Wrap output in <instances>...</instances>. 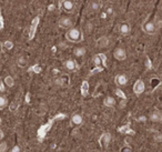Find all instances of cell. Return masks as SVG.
<instances>
[{"instance_id":"33","label":"cell","mask_w":162,"mask_h":152,"mask_svg":"<svg viewBox=\"0 0 162 152\" xmlns=\"http://www.w3.org/2000/svg\"><path fill=\"white\" fill-rule=\"evenodd\" d=\"M5 138V133H3V131L2 130H0V142L2 141V139Z\"/></svg>"},{"instance_id":"2","label":"cell","mask_w":162,"mask_h":152,"mask_svg":"<svg viewBox=\"0 0 162 152\" xmlns=\"http://www.w3.org/2000/svg\"><path fill=\"white\" fill-rule=\"evenodd\" d=\"M52 122H54V119L50 120L48 123H46V124H43V126L40 127V129H39L38 132H37L39 142H42V141H43V138L46 137V134L50 131V129H51V127H52Z\"/></svg>"},{"instance_id":"19","label":"cell","mask_w":162,"mask_h":152,"mask_svg":"<svg viewBox=\"0 0 162 152\" xmlns=\"http://www.w3.org/2000/svg\"><path fill=\"white\" fill-rule=\"evenodd\" d=\"M5 85L9 88H12L14 86V78L11 77V76H7L6 78H5Z\"/></svg>"},{"instance_id":"4","label":"cell","mask_w":162,"mask_h":152,"mask_svg":"<svg viewBox=\"0 0 162 152\" xmlns=\"http://www.w3.org/2000/svg\"><path fill=\"white\" fill-rule=\"evenodd\" d=\"M144 89H146L144 82H143L141 79L137 80L135 83V86H133V92H135L137 96H140L141 93H143Z\"/></svg>"},{"instance_id":"3","label":"cell","mask_w":162,"mask_h":152,"mask_svg":"<svg viewBox=\"0 0 162 152\" xmlns=\"http://www.w3.org/2000/svg\"><path fill=\"white\" fill-rule=\"evenodd\" d=\"M111 142V134L109 132H103L99 138V146L101 148H107Z\"/></svg>"},{"instance_id":"1","label":"cell","mask_w":162,"mask_h":152,"mask_svg":"<svg viewBox=\"0 0 162 152\" xmlns=\"http://www.w3.org/2000/svg\"><path fill=\"white\" fill-rule=\"evenodd\" d=\"M67 39L70 41V42H80L83 39V36L82 33L77 29V28H70L68 30L67 34H66Z\"/></svg>"},{"instance_id":"21","label":"cell","mask_w":162,"mask_h":152,"mask_svg":"<svg viewBox=\"0 0 162 152\" xmlns=\"http://www.w3.org/2000/svg\"><path fill=\"white\" fill-rule=\"evenodd\" d=\"M86 54V49L84 48H77L74 50V56L77 57H83Z\"/></svg>"},{"instance_id":"28","label":"cell","mask_w":162,"mask_h":152,"mask_svg":"<svg viewBox=\"0 0 162 152\" xmlns=\"http://www.w3.org/2000/svg\"><path fill=\"white\" fill-rule=\"evenodd\" d=\"M11 152H21V149L19 146H14L12 149H11Z\"/></svg>"},{"instance_id":"10","label":"cell","mask_w":162,"mask_h":152,"mask_svg":"<svg viewBox=\"0 0 162 152\" xmlns=\"http://www.w3.org/2000/svg\"><path fill=\"white\" fill-rule=\"evenodd\" d=\"M65 67H66V69L69 70V71H76V70L78 69L77 62L72 59H68L67 61L65 62Z\"/></svg>"},{"instance_id":"16","label":"cell","mask_w":162,"mask_h":152,"mask_svg":"<svg viewBox=\"0 0 162 152\" xmlns=\"http://www.w3.org/2000/svg\"><path fill=\"white\" fill-rule=\"evenodd\" d=\"M109 45V39L107 37H102L100 39L98 40V43H97V46L99 47V48H104V47H108Z\"/></svg>"},{"instance_id":"11","label":"cell","mask_w":162,"mask_h":152,"mask_svg":"<svg viewBox=\"0 0 162 152\" xmlns=\"http://www.w3.org/2000/svg\"><path fill=\"white\" fill-rule=\"evenodd\" d=\"M82 122H83V118H82L81 114L76 113V114L72 116V118H71V123H72L73 126H80V124H82Z\"/></svg>"},{"instance_id":"37","label":"cell","mask_w":162,"mask_h":152,"mask_svg":"<svg viewBox=\"0 0 162 152\" xmlns=\"http://www.w3.org/2000/svg\"><path fill=\"white\" fill-rule=\"evenodd\" d=\"M1 123H2V120H1V118H0V126H1Z\"/></svg>"},{"instance_id":"26","label":"cell","mask_w":162,"mask_h":152,"mask_svg":"<svg viewBox=\"0 0 162 152\" xmlns=\"http://www.w3.org/2000/svg\"><path fill=\"white\" fill-rule=\"evenodd\" d=\"M115 93H117V96H119V97H121L122 99H127V98H126V94H124V93L122 92L121 90H120V89H117V90H115Z\"/></svg>"},{"instance_id":"31","label":"cell","mask_w":162,"mask_h":152,"mask_svg":"<svg viewBox=\"0 0 162 152\" xmlns=\"http://www.w3.org/2000/svg\"><path fill=\"white\" fill-rule=\"evenodd\" d=\"M99 8V5L97 3V2H92L91 3V9H93V10H97Z\"/></svg>"},{"instance_id":"15","label":"cell","mask_w":162,"mask_h":152,"mask_svg":"<svg viewBox=\"0 0 162 152\" xmlns=\"http://www.w3.org/2000/svg\"><path fill=\"white\" fill-rule=\"evenodd\" d=\"M89 93V83L88 81H83L82 83H81V94L83 96V97H87Z\"/></svg>"},{"instance_id":"18","label":"cell","mask_w":162,"mask_h":152,"mask_svg":"<svg viewBox=\"0 0 162 152\" xmlns=\"http://www.w3.org/2000/svg\"><path fill=\"white\" fill-rule=\"evenodd\" d=\"M17 65L20 67V68H26L28 65V61L25 57H19L17 60Z\"/></svg>"},{"instance_id":"35","label":"cell","mask_w":162,"mask_h":152,"mask_svg":"<svg viewBox=\"0 0 162 152\" xmlns=\"http://www.w3.org/2000/svg\"><path fill=\"white\" fill-rule=\"evenodd\" d=\"M29 96H30V94H29V93H27V96H26V102H29V99H30V97H29Z\"/></svg>"},{"instance_id":"20","label":"cell","mask_w":162,"mask_h":152,"mask_svg":"<svg viewBox=\"0 0 162 152\" xmlns=\"http://www.w3.org/2000/svg\"><path fill=\"white\" fill-rule=\"evenodd\" d=\"M8 106V99L3 96H0V110L5 109Z\"/></svg>"},{"instance_id":"7","label":"cell","mask_w":162,"mask_h":152,"mask_svg":"<svg viewBox=\"0 0 162 152\" xmlns=\"http://www.w3.org/2000/svg\"><path fill=\"white\" fill-rule=\"evenodd\" d=\"M115 82L117 86L123 87L128 83V77L126 74H118L115 78Z\"/></svg>"},{"instance_id":"27","label":"cell","mask_w":162,"mask_h":152,"mask_svg":"<svg viewBox=\"0 0 162 152\" xmlns=\"http://www.w3.org/2000/svg\"><path fill=\"white\" fill-rule=\"evenodd\" d=\"M18 107H19L18 106V103H17L16 101H14V102L10 105V110H11V111H16V110L18 109Z\"/></svg>"},{"instance_id":"8","label":"cell","mask_w":162,"mask_h":152,"mask_svg":"<svg viewBox=\"0 0 162 152\" xmlns=\"http://www.w3.org/2000/svg\"><path fill=\"white\" fill-rule=\"evenodd\" d=\"M143 30H144V32L148 33V34H152V33H154V31H155L154 22H152V21H148V22H146V23L143 25Z\"/></svg>"},{"instance_id":"13","label":"cell","mask_w":162,"mask_h":152,"mask_svg":"<svg viewBox=\"0 0 162 152\" xmlns=\"http://www.w3.org/2000/svg\"><path fill=\"white\" fill-rule=\"evenodd\" d=\"M118 131L122 134H135V131L130 128V123H127L126 126L123 127H120L119 129H118Z\"/></svg>"},{"instance_id":"32","label":"cell","mask_w":162,"mask_h":152,"mask_svg":"<svg viewBox=\"0 0 162 152\" xmlns=\"http://www.w3.org/2000/svg\"><path fill=\"white\" fill-rule=\"evenodd\" d=\"M0 91H1V92L5 91V82H2L1 80H0Z\"/></svg>"},{"instance_id":"25","label":"cell","mask_w":162,"mask_h":152,"mask_svg":"<svg viewBox=\"0 0 162 152\" xmlns=\"http://www.w3.org/2000/svg\"><path fill=\"white\" fill-rule=\"evenodd\" d=\"M30 71H34V72H36V73H39V72H41V67H39V66H34L31 69H29Z\"/></svg>"},{"instance_id":"29","label":"cell","mask_w":162,"mask_h":152,"mask_svg":"<svg viewBox=\"0 0 162 152\" xmlns=\"http://www.w3.org/2000/svg\"><path fill=\"white\" fill-rule=\"evenodd\" d=\"M154 140L155 141H158V142H161L162 141V134H160V133H159V134H157V135L154 137Z\"/></svg>"},{"instance_id":"9","label":"cell","mask_w":162,"mask_h":152,"mask_svg":"<svg viewBox=\"0 0 162 152\" xmlns=\"http://www.w3.org/2000/svg\"><path fill=\"white\" fill-rule=\"evenodd\" d=\"M59 26L61 28H63V29H70L72 27V20L70 19V18H67V17L61 18L59 20Z\"/></svg>"},{"instance_id":"17","label":"cell","mask_w":162,"mask_h":152,"mask_svg":"<svg viewBox=\"0 0 162 152\" xmlns=\"http://www.w3.org/2000/svg\"><path fill=\"white\" fill-rule=\"evenodd\" d=\"M120 32L122 34H129L130 33V26H129L128 23H122L121 26H120Z\"/></svg>"},{"instance_id":"22","label":"cell","mask_w":162,"mask_h":152,"mask_svg":"<svg viewBox=\"0 0 162 152\" xmlns=\"http://www.w3.org/2000/svg\"><path fill=\"white\" fill-rule=\"evenodd\" d=\"M3 47H5L7 50H11V49L14 48V42L10 41V40H6V41L3 42Z\"/></svg>"},{"instance_id":"6","label":"cell","mask_w":162,"mask_h":152,"mask_svg":"<svg viewBox=\"0 0 162 152\" xmlns=\"http://www.w3.org/2000/svg\"><path fill=\"white\" fill-rule=\"evenodd\" d=\"M61 8H62L66 12H71L74 8V3L71 0H62V1H61Z\"/></svg>"},{"instance_id":"36","label":"cell","mask_w":162,"mask_h":152,"mask_svg":"<svg viewBox=\"0 0 162 152\" xmlns=\"http://www.w3.org/2000/svg\"><path fill=\"white\" fill-rule=\"evenodd\" d=\"M139 121H146V117H141V118L139 119Z\"/></svg>"},{"instance_id":"14","label":"cell","mask_w":162,"mask_h":152,"mask_svg":"<svg viewBox=\"0 0 162 152\" xmlns=\"http://www.w3.org/2000/svg\"><path fill=\"white\" fill-rule=\"evenodd\" d=\"M103 105L106 107H108V108H112V107L115 106V99L113 97H107L103 100Z\"/></svg>"},{"instance_id":"30","label":"cell","mask_w":162,"mask_h":152,"mask_svg":"<svg viewBox=\"0 0 162 152\" xmlns=\"http://www.w3.org/2000/svg\"><path fill=\"white\" fill-rule=\"evenodd\" d=\"M63 118H66V114H58V116H56L54 118V120H58V119H63Z\"/></svg>"},{"instance_id":"12","label":"cell","mask_w":162,"mask_h":152,"mask_svg":"<svg viewBox=\"0 0 162 152\" xmlns=\"http://www.w3.org/2000/svg\"><path fill=\"white\" fill-rule=\"evenodd\" d=\"M150 120L152 122H162V112H160V111H153L150 114Z\"/></svg>"},{"instance_id":"24","label":"cell","mask_w":162,"mask_h":152,"mask_svg":"<svg viewBox=\"0 0 162 152\" xmlns=\"http://www.w3.org/2000/svg\"><path fill=\"white\" fill-rule=\"evenodd\" d=\"M101 57H100V56H99V54H98V56H95V65L97 67H99L100 66V63H101Z\"/></svg>"},{"instance_id":"5","label":"cell","mask_w":162,"mask_h":152,"mask_svg":"<svg viewBox=\"0 0 162 152\" xmlns=\"http://www.w3.org/2000/svg\"><path fill=\"white\" fill-rule=\"evenodd\" d=\"M113 57L118 61H123V60H126V58H127V52L122 48H117L115 51H113Z\"/></svg>"},{"instance_id":"23","label":"cell","mask_w":162,"mask_h":152,"mask_svg":"<svg viewBox=\"0 0 162 152\" xmlns=\"http://www.w3.org/2000/svg\"><path fill=\"white\" fill-rule=\"evenodd\" d=\"M8 151V143L6 141L0 142V152H7Z\"/></svg>"},{"instance_id":"34","label":"cell","mask_w":162,"mask_h":152,"mask_svg":"<svg viewBox=\"0 0 162 152\" xmlns=\"http://www.w3.org/2000/svg\"><path fill=\"white\" fill-rule=\"evenodd\" d=\"M113 12V10H112V8H108V9H107V13H108V14H111V13Z\"/></svg>"}]
</instances>
